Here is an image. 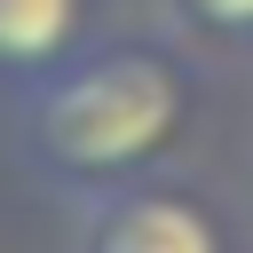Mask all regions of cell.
Wrapping results in <instances>:
<instances>
[{
	"label": "cell",
	"instance_id": "1",
	"mask_svg": "<svg viewBox=\"0 0 253 253\" xmlns=\"http://www.w3.org/2000/svg\"><path fill=\"white\" fill-rule=\"evenodd\" d=\"M8 119H16L24 166L47 174V182H63L71 198H87V190L150 174L182 142L190 87H182V63L166 47L87 40L47 79H32L24 95H8Z\"/></svg>",
	"mask_w": 253,
	"mask_h": 253
},
{
	"label": "cell",
	"instance_id": "2",
	"mask_svg": "<svg viewBox=\"0 0 253 253\" xmlns=\"http://www.w3.org/2000/svg\"><path fill=\"white\" fill-rule=\"evenodd\" d=\"M71 253H229V245H221V221L190 190H174L158 174H134V182H111V190L79 198Z\"/></svg>",
	"mask_w": 253,
	"mask_h": 253
},
{
	"label": "cell",
	"instance_id": "3",
	"mask_svg": "<svg viewBox=\"0 0 253 253\" xmlns=\"http://www.w3.org/2000/svg\"><path fill=\"white\" fill-rule=\"evenodd\" d=\"M87 47V0H0V103Z\"/></svg>",
	"mask_w": 253,
	"mask_h": 253
},
{
	"label": "cell",
	"instance_id": "4",
	"mask_svg": "<svg viewBox=\"0 0 253 253\" xmlns=\"http://www.w3.org/2000/svg\"><path fill=\"white\" fill-rule=\"evenodd\" d=\"M174 16H190L213 40H253V0H174Z\"/></svg>",
	"mask_w": 253,
	"mask_h": 253
}]
</instances>
